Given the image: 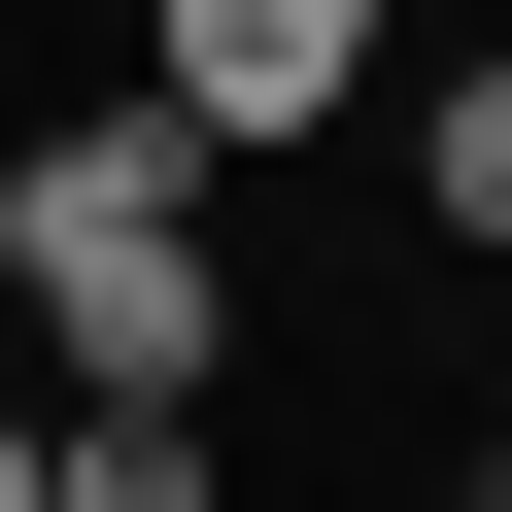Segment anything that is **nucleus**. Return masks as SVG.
<instances>
[{"label": "nucleus", "mask_w": 512, "mask_h": 512, "mask_svg": "<svg viewBox=\"0 0 512 512\" xmlns=\"http://www.w3.org/2000/svg\"><path fill=\"white\" fill-rule=\"evenodd\" d=\"M0 308H35V376H239V205L171 103H69V137H0Z\"/></svg>", "instance_id": "f257e3e1"}, {"label": "nucleus", "mask_w": 512, "mask_h": 512, "mask_svg": "<svg viewBox=\"0 0 512 512\" xmlns=\"http://www.w3.org/2000/svg\"><path fill=\"white\" fill-rule=\"evenodd\" d=\"M137 103L239 171V137H342L376 103V0H137Z\"/></svg>", "instance_id": "f03ea898"}, {"label": "nucleus", "mask_w": 512, "mask_h": 512, "mask_svg": "<svg viewBox=\"0 0 512 512\" xmlns=\"http://www.w3.org/2000/svg\"><path fill=\"white\" fill-rule=\"evenodd\" d=\"M35 512H239V444L171 376H35Z\"/></svg>", "instance_id": "7ed1b4c3"}, {"label": "nucleus", "mask_w": 512, "mask_h": 512, "mask_svg": "<svg viewBox=\"0 0 512 512\" xmlns=\"http://www.w3.org/2000/svg\"><path fill=\"white\" fill-rule=\"evenodd\" d=\"M410 205L478 239V274H512V69H444V103H410Z\"/></svg>", "instance_id": "20e7f679"}, {"label": "nucleus", "mask_w": 512, "mask_h": 512, "mask_svg": "<svg viewBox=\"0 0 512 512\" xmlns=\"http://www.w3.org/2000/svg\"><path fill=\"white\" fill-rule=\"evenodd\" d=\"M0 512H35V376H0Z\"/></svg>", "instance_id": "39448f33"}, {"label": "nucleus", "mask_w": 512, "mask_h": 512, "mask_svg": "<svg viewBox=\"0 0 512 512\" xmlns=\"http://www.w3.org/2000/svg\"><path fill=\"white\" fill-rule=\"evenodd\" d=\"M478 444H512V376H478Z\"/></svg>", "instance_id": "423d86ee"}]
</instances>
